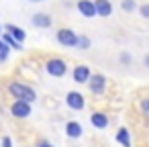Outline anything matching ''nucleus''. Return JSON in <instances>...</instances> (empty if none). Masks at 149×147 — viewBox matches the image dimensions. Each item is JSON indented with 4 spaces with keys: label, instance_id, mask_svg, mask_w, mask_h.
Masks as SVG:
<instances>
[{
    "label": "nucleus",
    "instance_id": "22",
    "mask_svg": "<svg viewBox=\"0 0 149 147\" xmlns=\"http://www.w3.org/2000/svg\"><path fill=\"white\" fill-rule=\"evenodd\" d=\"M120 57H123V61H125V63H129V61H131V57H129V53H123Z\"/></svg>",
    "mask_w": 149,
    "mask_h": 147
},
{
    "label": "nucleus",
    "instance_id": "23",
    "mask_svg": "<svg viewBox=\"0 0 149 147\" xmlns=\"http://www.w3.org/2000/svg\"><path fill=\"white\" fill-rule=\"evenodd\" d=\"M145 65H147V68H149V55H147V57H145Z\"/></svg>",
    "mask_w": 149,
    "mask_h": 147
},
{
    "label": "nucleus",
    "instance_id": "26",
    "mask_svg": "<svg viewBox=\"0 0 149 147\" xmlns=\"http://www.w3.org/2000/svg\"><path fill=\"white\" fill-rule=\"evenodd\" d=\"M0 35H2V29H0Z\"/></svg>",
    "mask_w": 149,
    "mask_h": 147
},
{
    "label": "nucleus",
    "instance_id": "3",
    "mask_svg": "<svg viewBox=\"0 0 149 147\" xmlns=\"http://www.w3.org/2000/svg\"><path fill=\"white\" fill-rule=\"evenodd\" d=\"M57 41L63 45V47H76V41H78V33L72 31V29H59L55 33Z\"/></svg>",
    "mask_w": 149,
    "mask_h": 147
},
{
    "label": "nucleus",
    "instance_id": "20",
    "mask_svg": "<svg viewBox=\"0 0 149 147\" xmlns=\"http://www.w3.org/2000/svg\"><path fill=\"white\" fill-rule=\"evenodd\" d=\"M2 147H13V141H10V137H4V139H2Z\"/></svg>",
    "mask_w": 149,
    "mask_h": 147
},
{
    "label": "nucleus",
    "instance_id": "19",
    "mask_svg": "<svg viewBox=\"0 0 149 147\" xmlns=\"http://www.w3.org/2000/svg\"><path fill=\"white\" fill-rule=\"evenodd\" d=\"M141 108H143V112L149 116V98H143V100H141Z\"/></svg>",
    "mask_w": 149,
    "mask_h": 147
},
{
    "label": "nucleus",
    "instance_id": "12",
    "mask_svg": "<svg viewBox=\"0 0 149 147\" xmlns=\"http://www.w3.org/2000/svg\"><path fill=\"white\" fill-rule=\"evenodd\" d=\"M65 133H68V137H72V139H80V137H82V133H84V129H82V125H80V123L70 121V123L65 125Z\"/></svg>",
    "mask_w": 149,
    "mask_h": 147
},
{
    "label": "nucleus",
    "instance_id": "1",
    "mask_svg": "<svg viewBox=\"0 0 149 147\" xmlns=\"http://www.w3.org/2000/svg\"><path fill=\"white\" fill-rule=\"evenodd\" d=\"M8 92L13 94V98H17V100H23V102H29V104L37 100V94H35V90H33L31 86L23 84V82H10V86H8Z\"/></svg>",
    "mask_w": 149,
    "mask_h": 147
},
{
    "label": "nucleus",
    "instance_id": "4",
    "mask_svg": "<svg viewBox=\"0 0 149 147\" xmlns=\"http://www.w3.org/2000/svg\"><path fill=\"white\" fill-rule=\"evenodd\" d=\"M88 88H90V92H94V94H102V92L106 90V78H104L102 74H92L90 80H88Z\"/></svg>",
    "mask_w": 149,
    "mask_h": 147
},
{
    "label": "nucleus",
    "instance_id": "2",
    "mask_svg": "<svg viewBox=\"0 0 149 147\" xmlns=\"http://www.w3.org/2000/svg\"><path fill=\"white\" fill-rule=\"evenodd\" d=\"M45 70H47L49 76H53V78H61V76H65V72H68V63H65L63 59H59V57H53V59L47 61Z\"/></svg>",
    "mask_w": 149,
    "mask_h": 147
},
{
    "label": "nucleus",
    "instance_id": "7",
    "mask_svg": "<svg viewBox=\"0 0 149 147\" xmlns=\"http://www.w3.org/2000/svg\"><path fill=\"white\" fill-rule=\"evenodd\" d=\"M74 82L76 84H88V80H90V76H92V72H90V68L88 65H84V63H80V65H76L74 68Z\"/></svg>",
    "mask_w": 149,
    "mask_h": 147
},
{
    "label": "nucleus",
    "instance_id": "6",
    "mask_svg": "<svg viewBox=\"0 0 149 147\" xmlns=\"http://www.w3.org/2000/svg\"><path fill=\"white\" fill-rule=\"evenodd\" d=\"M10 112H13V116H17V118H27V116L31 114V104H29V102H23V100H15V102L10 104Z\"/></svg>",
    "mask_w": 149,
    "mask_h": 147
},
{
    "label": "nucleus",
    "instance_id": "10",
    "mask_svg": "<svg viewBox=\"0 0 149 147\" xmlns=\"http://www.w3.org/2000/svg\"><path fill=\"white\" fill-rule=\"evenodd\" d=\"M31 23H33V27H37V29H49L53 21H51L49 15H45V13H37V15H33Z\"/></svg>",
    "mask_w": 149,
    "mask_h": 147
},
{
    "label": "nucleus",
    "instance_id": "5",
    "mask_svg": "<svg viewBox=\"0 0 149 147\" xmlns=\"http://www.w3.org/2000/svg\"><path fill=\"white\" fill-rule=\"evenodd\" d=\"M65 104H68L72 110H82V108L86 106V98H84V94H80V92H68Z\"/></svg>",
    "mask_w": 149,
    "mask_h": 147
},
{
    "label": "nucleus",
    "instance_id": "21",
    "mask_svg": "<svg viewBox=\"0 0 149 147\" xmlns=\"http://www.w3.org/2000/svg\"><path fill=\"white\" fill-rule=\"evenodd\" d=\"M35 147H53V145H51L49 141H39V143H37Z\"/></svg>",
    "mask_w": 149,
    "mask_h": 147
},
{
    "label": "nucleus",
    "instance_id": "18",
    "mask_svg": "<svg viewBox=\"0 0 149 147\" xmlns=\"http://www.w3.org/2000/svg\"><path fill=\"white\" fill-rule=\"evenodd\" d=\"M139 15H141L143 19H149V4H141V6H139Z\"/></svg>",
    "mask_w": 149,
    "mask_h": 147
},
{
    "label": "nucleus",
    "instance_id": "16",
    "mask_svg": "<svg viewBox=\"0 0 149 147\" xmlns=\"http://www.w3.org/2000/svg\"><path fill=\"white\" fill-rule=\"evenodd\" d=\"M90 45H92V41L86 37V35H78V41H76V47H80V49H90Z\"/></svg>",
    "mask_w": 149,
    "mask_h": 147
},
{
    "label": "nucleus",
    "instance_id": "15",
    "mask_svg": "<svg viewBox=\"0 0 149 147\" xmlns=\"http://www.w3.org/2000/svg\"><path fill=\"white\" fill-rule=\"evenodd\" d=\"M0 37H2L0 41H2V43H4V45H6L8 49H19V51L23 49V45H21V43H17V41H15V39H13V37L8 35V33H2Z\"/></svg>",
    "mask_w": 149,
    "mask_h": 147
},
{
    "label": "nucleus",
    "instance_id": "24",
    "mask_svg": "<svg viewBox=\"0 0 149 147\" xmlns=\"http://www.w3.org/2000/svg\"><path fill=\"white\" fill-rule=\"evenodd\" d=\"M4 47H6V45H4V43H2V41H0V49H4Z\"/></svg>",
    "mask_w": 149,
    "mask_h": 147
},
{
    "label": "nucleus",
    "instance_id": "11",
    "mask_svg": "<svg viewBox=\"0 0 149 147\" xmlns=\"http://www.w3.org/2000/svg\"><path fill=\"white\" fill-rule=\"evenodd\" d=\"M4 31H6V33H8V35L17 41V43H21V45H23V41H25L27 33H25L21 27H17V25H6V27H4Z\"/></svg>",
    "mask_w": 149,
    "mask_h": 147
},
{
    "label": "nucleus",
    "instance_id": "13",
    "mask_svg": "<svg viewBox=\"0 0 149 147\" xmlns=\"http://www.w3.org/2000/svg\"><path fill=\"white\" fill-rule=\"evenodd\" d=\"M90 123H92L96 129H106V127H108V116L102 114V112H92V114H90Z\"/></svg>",
    "mask_w": 149,
    "mask_h": 147
},
{
    "label": "nucleus",
    "instance_id": "14",
    "mask_svg": "<svg viewBox=\"0 0 149 147\" xmlns=\"http://www.w3.org/2000/svg\"><path fill=\"white\" fill-rule=\"evenodd\" d=\"M116 141L123 145V147H131V133H129V129H118V133H116Z\"/></svg>",
    "mask_w": 149,
    "mask_h": 147
},
{
    "label": "nucleus",
    "instance_id": "17",
    "mask_svg": "<svg viewBox=\"0 0 149 147\" xmlns=\"http://www.w3.org/2000/svg\"><path fill=\"white\" fill-rule=\"evenodd\" d=\"M120 6H123V10H125V13H133V10L137 8V0H123Z\"/></svg>",
    "mask_w": 149,
    "mask_h": 147
},
{
    "label": "nucleus",
    "instance_id": "25",
    "mask_svg": "<svg viewBox=\"0 0 149 147\" xmlns=\"http://www.w3.org/2000/svg\"><path fill=\"white\" fill-rule=\"evenodd\" d=\"M29 2H43V0H29Z\"/></svg>",
    "mask_w": 149,
    "mask_h": 147
},
{
    "label": "nucleus",
    "instance_id": "9",
    "mask_svg": "<svg viewBox=\"0 0 149 147\" xmlns=\"http://www.w3.org/2000/svg\"><path fill=\"white\" fill-rule=\"evenodd\" d=\"M78 10H80V13H82V17H86V19L96 17V10H94V0H78Z\"/></svg>",
    "mask_w": 149,
    "mask_h": 147
},
{
    "label": "nucleus",
    "instance_id": "8",
    "mask_svg": "<svg viewBox=\"0 0 149 147\" xmlns=\"http://www.w3.org/2000/svg\"><path fill=\"white\" fill-rule=\"evenodd\" d=\"M94 10H96V17H110L112 15L110 0H94Z\"/></svg>",
    "mask_w": 149,
    "mask_h": 147
}]
</instances>
